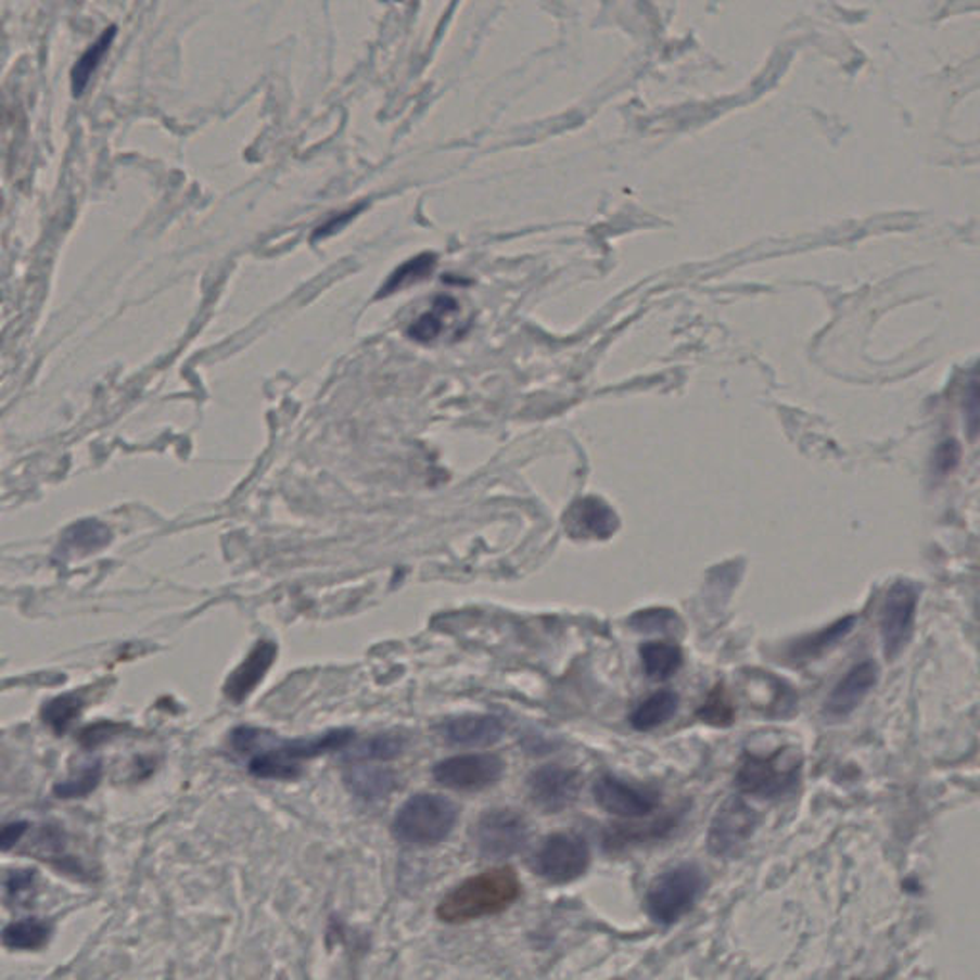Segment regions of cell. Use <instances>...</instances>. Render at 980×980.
Here are the masks:
<instances>
[{
    "mask_svg": "<svg viewBox=\"0 0 980 980\" xmlns=\"http://www.w3.org/2000/svg\"><path fill=\"white\" fill-rule=\"evenodd\" d=\"M521 883L511 867H495L475 875L448 892L438 904L437 917L460 925L481 917L502 914L519 899Z\"/></svg>",
    "mask_w": 980,
    "mask_h": 980,
    "instance_id": "cell-1",
    "label": "cell"
},
{
    "mask_svg": "<svg viewBox=\"0 0 980 980\" xmlns=\"http://www.w3.org/2000/svg\"><path fill=\"white\" fill-rule=\"evenodd\" d=\"M458 822L456 802L443 794L420 793L400 806L393 822V835L400 843L433 847L443 843Z\"/></svg>",
    "mask_w": 980,
    "mask_h": 980,
    "instance_id": "cell-2",
    "label": "cell"
},
{
    "mask_svg": "<svg viewBox=\"0 0 980 980\" xmlns=\"http://www.w3.org/2000/svg\"><path fill=\"white\" fill-rule=\"evenodd\" d=\"M801 764V754L791 747L769 754L746 753L739 762L736 787L739 793L756 799H781L799 786Z\"/></svg>",
    "mask_w": 980,
    "mask_h": 980,
    "instance_id": "cell-3",
    "label": "cell"
},
{
    "mask_svg": "<svg viewBox=\"0 0 980 980\" xmlns=\"http://www.w3.org/2000/svg\"><path fill=\"white\" fill-rule=\"evenodd\" d=\"M703 887V871L696 864H680L657 875L646 894L649 917L664 927L680 921L696 906Z\"/></svg>",
    "mask_w": 980,
    "mask_h": 980,
    "instance_id": "cell-4",
    "label": "cell"
},
{
    "mask_svg": "<svg viewBox=\"0 0 980 980\" xmlns=\"http://www.w3.org/2000/svg\"><path fill=\"white\" fill-rule=\"evenodd\" d=\"M590 866V849L583 837L553 833L536 849L531 867L538 877L553 884L573 883Z\"/></svg>",
    "mask_w": 980,
    "mask_h": 980,
    "instance_id": "cell-5",
    "label": "cell"
},
{
    "mask_svg": "<svg viewBox=\"0 0 980 980\" xmlns=\"http://www.w3.org/2000/svg\"><path fill=\"white\" fill-rule=\"evenodd\" d=\"M759 826V816L741 797H728L713 816L707 849L716 858H738Z\"/></svg>",
    "mask_w": 980,
    "mask_h": 980,
    "instance_id": "cell-6",
    "label": "cell"
},
{
    "mask_svg": "<svg viewBox=\"0 0 980 980\" xmlns=\"http://www.w3.org/2000/svg\"><path fill=\"white\" fill-rule=\"evenodd\" d=\"M917 603H919V588L909 581H899L891 586V590L884 598L881 609V641L883 653L889 661L907 648V644L914 636L916 626Z\"/></svg>",
    "mask_w": 980,
    "mask_h": 980,
    "instance_id": "cell-7",
    "label": "cell"
},
{
    "mask_svg": "<svg viewBox=\"0 0 980 980\" xmlns=\"http://www.w3.org/2000/svg\"><path fill=\"white\" fill-rule=\"evenodd\" d=\"M473 841L485 860L510 858L525 849L529 824L516 811H488L475 824Z\"/></svg>",
    "mask_w": 980,
    "mask_h": 980,
    "instance_id": "cell-8",
    "label": "cell"
},
{
    "mask_svg": "<svg viewBox=\"0 0 980 980\" xmlns=\"http://www.w3.org/2000/svg\"><path fill=\"white\" fill-rule=\"evenodd\" d=\"M504 769L506 762L498 754H460L437 762L433 778L454 791H483L502 779Z\"/></svg>",
    "mask_w": 980,
    "mask_h": 980,
    "instance_id": "cell-9",
    "label": "cell"
},
{
    "mask_svg": "<svg viewBox=\"0 0 980 980\" xmlns=\"http://www.w3.org/2000/svg\"><path fill=\"white\" fill-rule=\"evenodd\" d=\"M527 787L529 797L535 802L536 809L546 814H558L575 804L583 789V776L576 769L550 764L535 769L529 778Z\"/></svg>",
    "mask_w": 980,
    "mask_h": 980,
    "instance_id": "cell-10",
    "label": "cell"
},
{
    "mask_svg": "<svg viewBox=\"0 0 980 980\" xmlns=\"http://www.w3.org/2000/svg\"><path fill=\"white\" fill-rule=\"evenodd\" d=\"M594 801L601 811L626 819L646 818L656 811L659 794L644 787L626 784L615 776H601L591 787Z\"/></svg>",
    "mask_w": 980,
    "mask_h": 980,
    "instance_id": "cell-11",
    "label": "cell"
},
{
    "mask_svg": "<svg viewBox=\"0 0 980 980\" xmlns=\"http://www.w3.org/2000/svg\"><path fill=\"white\" fill-rule=\"evenodd\" d=\"M879 680V666L874 661H862L854 664L849 673L844 674L837 686L831 689L824 703V714L831 721H841L851 716L866 699Z\"/></svg>",
    "mask_w": 980,
    "mask_h": 980,
    "instance_id": "cell-12",
    "label": "cell"
},
{
    "mask_svg": "<svg viewBox=\"0 0 980 980\" xmlns=\"http://www.w3.org/2000/svg\"><path fill=\"white\" fill-rule=\"evenodd\" d=\"M446 743L456 747L495 746L504 736V724L493 714L454 716L441 726Z\"/></svg>",
    "mask_w": 980,
    "mask_h": 980,
    "instance_id": "cell-13",
    "label": "cell"
},
{
    "mask_svg": "<svg viewBox=\"0 0 980 980\" xmlns=\"http://www.w3.org/2000/svg\"><path fill=\"white\" fill-rule=\"evenodd\" d=\"M619 519L615 511L598 500L583 498L571 506L565 516V529L573 538H609L615 535Z\"/></svg>",
    "mask_w": 980,
    "mask_h": 980,
    "instance_id": "cell-14",
    "label": "cell"
},
{
    "mask_svg": "<svg viewBox=\"0 0 980 980\" xmlns=\"http://www.w3.org/2000/svg\"><path fill=\"white\" fill-rule=\"evenodd\" d=\"M276 653H278V648H276L275 641H257V646L250 651V656L245 657V661L236 669L234 673L230 674V678L225 684V693L228 699L234 703L245 701L275 663Z\"/></svg>",
    "mask_w": 980,
    "mask_h": 980,
    "instance_id": "cell-15",
    "label": "cell"
},
{
    "mask_svg": "<svg viewBox=\"0 0 980 980\" xmlns=\"http://www.w3.org/2000/svg\"><path fill=\"white\" fill-rule=\"evenodd\" d=\"M749 680L751 684L747 686V693L759 703L754 707H759L766 714H776V716H786L793 711L797 697L786 682L779 680L769 673L756 674V676L753 674V676H749Z\"/></svg>",
    "mask_w": 980,
    "mask_h": 980,
    "instance_id": "cell-16",
    "label": "cell"
},
{
    "mask_svg": "<svg viewBox=\"0 0 980 980\" xmlns=\"http://www.w3.org/2000/svg\"><path fill=\"white\" fill-rule=\"evenodd\" d=\"M854 624H856V615L843 616L826 626L824 631L794 641L793 646L789 648V659H793L794 663L816 659L822 653H826L827 649H831L839 641L844 640L852 633Z\"/></svg>",
    "mask_w": 980,
    "mask_h": 980,
    "instance_id": "cell-17",
    "label": "cell"
},
{
    "mask_svg": "<svg viewBox=\"0 0 980 980\" xmlns=\"http://www.w3.org/2000/svg\"><path fill=\"white\" fill-rule=\"evenodd\" d=\"M641 666L651 680H669L680 671L684 653L671 641H646L640 646Z\"/></svg>",
    "mask_w": 980,
    "mask_h": 980,
    "instance_id": "cell-18",
    "label": "cell"
},
{
    "mask_svg": "<svg viewBox=\"0 0 980 980\" xmlns=\"http://www.w3.org/2000/svg\"><path fill=\"white\" fill-rule=\"evenodd\" d=\"M678 705H680L678 693H674L671 689L657 691L634 709V713L631 714V726L638 731L659 728L664 722L673 718Z\"/></svg>",
    "mask_w": 980,
    "mask_h": 980,
    "instance_id": "cell-19",
    "label": "cell"
},
{
    "mask_svg": "<svg viewBox=\"0 0 980 980\" xmlns=\"http://www.w3.org/2000/svg\"><path fill=\"white\" fill-rule=\"evenodd\" d=\"M456 310H458V303H456L453 297H446V295L437 297L435 303H433V308L418 318V320L408 328V335H410L413 341L430 343V341L437 338L438 333L443 332V328H445V318L448 317V315L456 313Z\"/></svg>",
    "mask_w": 980,
    "mask_h": 980,
    "instance_id": "cell-20",
    "label": "cell"
},
{
    "mask_svg": "<svg viewBox=\"0 0 980 980\" xmlns=\"http://www.w3.org/2000/svg\"><path fill=\"white\" fill-rule=\"evenodd\" d=\"M114 39L115 27H110V29L102 33V35L98 37V41L94 42L81 58H79V62L74 65V72H72V89H74V94H81L82 90L87 89L90 77L97 72V67L100 65V62H102V58L106 56V52L110 50V47H112Z\"/></svg>",
    "mask_w": 980,
    "mask_h": 980,
    "instance_id": "cell-21",
    "label": "cell"
},
{
    "mask_svg": "<svg viewBox=\"0 0 980 980\" xmlns=\"http://www.w3.org/2000/svg\"><path fill=\"white\" fill-rule=\"evenodd\" d=\"M348 784L365 799H381L395 789V774L390 769H358L348 774Z\"/></svg>",
    "mask_w": 980,
    "mask_h": 980,
    "instance_id": "cell-22",
    "label": "cell"
},
{
    "mask_svg": "<svg viewBox=\"0 0 980 980\" xmlns=\"http://www.w3.org/2000/svg\"><path fill=\"white\" fill-rule=\"evenodd\" d=\"M435 263H437V257H435L433 253H423L420 257L408 260L406 265H403V267H398L397 270H395V275L391 276L390 280L385 282V285H383V290H381L378 297L390 295V293L397 292L400 288L416 284L418 280L428 278V276L431 275L433 267H435Z\"/></svg>",
    "mask_w": 980,
    "mask_h": 980,
    "instance_id": "cell-23",
    "label": "cell"
},
{
    "mask_svg": "<svg viewBox=\"0 0 980 980\" xmlns=\"http://www.w3.org/2000/svg\"><path fill=\"white\" fill-rule=\"evenodd\" d=\"M49 927L41 921H20L2 931V942L12 950H35L49 939Z\"/></svg>",
    "mask_w": 980,
    "mask_h": 980,
    "instance_id": "cell-24",
    "label": "cell"
},
{
    "mask_svg": "<svg viewBox=\"0 0 980 980\" xmlns=\"http://www.w3.org/2000/svg\"><path fill=\"white\" fill-rule=\"evenodd\" d=\"M628 624L638 633L674 634L684 628L680 616L671 609H646L628 619Z\"/></svg>",
    "mask_w": 980,
    "mask_h": 980,
    "instance_id": "cell-25",
    "label": "cell"
},
{
    "mask_svg": "<svg viewBox=\"0 0 980 980\" xmlns=\"http://www.w3.org/2000/svg\"><path fill=\"white\" fill-rule=\"evenodd\" d=\"M250 774L263 779H295L301 776L300 764L285 761L282 756L265 751V753L253 754L250 761Z\"/></svg>",
    "mask_w": 980,
    "mask_h": 980,
    "instance_id": "cell-26",
    "label": "cell"
},
{
    "mask_svg": "<svg viewBox=\"0 0 980 980\" xmlns=\"http://www.w3.org/2000/svg\"><path fill=\"white\" fill-rule=\"evenodd\" d=\"M697 718L711 724V726H718V728H726L729 724H734L736 709L731 705L728 693H726V689H724L722 684H718L709 693L705 703L697 711Z\"/></svg>",
    "mask_w": 980,
    "mask_h": 980,
    "instance_id": "cell-27",
    "label": "cell"
},
{
    "mask_svg": "<svg viewBox=\"0 0 980 980\" xmlns=\"http://www.w3.org/2000/svg\"><path fill=\"white\" fill-rule=\"evenodd\" d=\"M81 711V699L77 696H62L56 697L54 701H50L49 705L44 707V722L49 724L50 728L58 731V734H64L65 729L69 728V724L75 721V716L79 714Z\"/></svg>",
    "mask_w": 980,
    "mask_h": 980,
    "instance_id": "cell-28",
    "label": "cell"
},
{
    "mask_svg": "<svg viewBox=\"0 0 980 980\" xmlns=\"http://www.w3.org/2000/svg\"><path fill=\"white\" fill-rule=\"evenodd\" d=\"M405 749V739L398 736H390V734H381L376 738L368 739L365 746L358 749V759H368V761H391L397 759L398 754Z\"/></svg>",
    "mask_w": 980,
    "mask_h": 980,
    "instance_id": "cell-29",
    "label": "cell"
},
{
    "mask_svg": "<svg viewBox=\"0 0 980 980\" xmlns=\"http://www.w3.org/2000/svg\"><path fill=\"white\" fill-rule=\"evenodd\" d=\"M100 764L94 762V764H87L85 768L79 772V776H75V778H69L64 784H60L56 787V794L60 797H64V799H74V797H85V794L90 793L94 787H97L98 779H100Z\"/></svg>",
    "mask_w": 980,
    "mask_h": 980,
    "instance_id": "cell-30",
    "label": "cell"
},
{
    "mask_svg": "<svg viewBox=\"0 0 980 980\" xmlns=\"http://www.w3.org/2000/svg\"><path fill=\"white\" fill-rule=\"evenodd\" d=\"M25 831H27V824H25V822H17V824H9V826L0 827V851L12 849V847L24 837Z\"/></svg>",
    "mask_w": 980,
    "mask_h": 980,
    "instance_id": "cell-31",
    "label": "cell"
},
{
    "mask_svg": "<svg viewBox=\"0 0 980 980\" xmlns=\"http://www.w3.org/2000/svg\"><path fill=\"white\" fill-rule=\"evenodd\" d=\"M950 446H952V443H946V445L942 446L939 453H937V460H939L940 470H949V468H952V466L956 463L957 448H954V450H952V454H949Z\"/></svg>",
    "mask_w": 980,
    "mask_h": 980,
    "instance_id": "cell-32",
    "label": "cell"
}]
</instances>
